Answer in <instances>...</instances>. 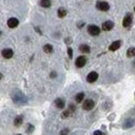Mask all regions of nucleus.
I'll return each mask as SVG.
<instances>
[{
  "instance_id": "7ed1b4c3",
  "label": "nucleus",
  "mask_w": 135,
  "mask_h": 135,
  "mask_svg": "<svg viewBox=\"0 0 135 135\" xmlns=\"http://www.w3.org/2000/svg\"><path fill=\"white\" fill-rule=\"evenodd\" d=\"M82 107H83L84 110H91L95 107V102L93 101V100H90V99H88V100L84 101Z\"/></svg>"
},
{
  "instance_id": "aec40b11",
  "label": "nucleus",
  "mask_w": 135,
  "mask_h": 135,
  "mask_svg": "<svg viewBox=\"0 0 135 135\" xmlns=\"http://www.w3.org/2000/svg\"><path fill=\"white\" fill-rule=\"evenodd\" d=\"M54 76H56V74H55V73H52V74H51V77H54Z\"/></svg>"
},
{
  "instance_id": "6e6552de",
  "label": "nucleus",
  "mask_w": 135,
  "mask_h": 135,
  "mask_svg": "<svg viewBox=\"0 0 135 135\" xmlns=\"http://www.w3.org/2000/svg\"><path fill=\"white\" fill-rule=\"evenodd\" d=\"M1 54L4 58H12L13 55H14V52L12 49H3L1 51Z\"/></svg>"
},
{
  "instance_id": "5701e85b",
  "label": "nucleus",
  "mask_w": 135,
  "mask_h": 135,
  "mask_svg": "<svg viewBox=\"0 0 135 135\" xmlns=\"http://www.w3.org/2000/svg\"><path fill=\"white\" fill-rule=\"evenodd\" d=\"M134 11H135V7H134Z\"/></svg>"
},
{
  "instance_id": "dca6fc26",
  "label": "nucleus",
  "mask_w": 135,
  "mask_h": 135,
  "mask_svg": "<svg viewBox=\"0 0 135 135\" xmlns=\"http://www.w3.org/2000/svg\"><path fill=\"white\" fill-rule=\"evenodd\" d=\"M67 15V11L65 8H59L58 9V17L59 18H64Z\"/></svg>"
},
{
  "instance_id": "1a4fd4ad",
  "label": "nucleus",
  "mask_w": 135,
  "mask_h": 135,
  "mask_svg": "<svg viewBox=\"0 0 135 135\" xmlns=\"http://www.w3.org/2000/svg\"><path fill=\"white\" fill-rule=\"evenodd\" d=\"M18 24H19V21H18V19H16V18H11V19L7 21V25H8V27H11V28H14V27L18 26Z\"/></svg>"
},
{
  "instance_id": "b1692460",
  "label": "nucleus",
  "mask_w": 135,
  "mask_h": 135,
  "mask_svg": "<svg viewBox=\"0 0 135 135\" xmlns=\"http://www.w3.org/2000/svg\"><path fill=\"white\" fill-rule=\"evenodd\" d=\"M134 64H135V61H134Z\"/></svg>"
},
{
  "instance_id": "f03ea898",
  "label": "nucleus",
  "mask_w": 135,
  "mask_h": 135,
  "mask_svg": "<svg viewBox=\"0 0 135 135\" xmlns=\"http://www.w3.org/2000/svg\"><path fill=\"white\" fill-rule=\"evenodd\" d=\"M87 30H88V33L90 35H94V36H96V35H98L100 33V28L98 26H96V25H89Z\"/></svg>"
},
{
  "instance_id": "6ab92c4d",
  "label": "nucleus",
  "mask_w": 135,
  "mask_h": 135,
  "mask_svg": "<svg viewBox=\"0 0 135 135\" xmlns=\"http://www.w3.org/2000/svg\"><path fill=\"white\" fill-rule=\"evenodd\" d=\"M68 53H69V56L72 58V56H73V51H72V49H71V48H69V50H68Z\"/></svg>"
},
{
  "instance_id": "4be33fe9",
  "label": "nucleus",
  "mask_w": 135,
  "mask_h": 135,
  "mask_svg": "<svg viewBox=\"0 0 135 135\" xmlns=\"http://www.w3.org/2000/svg\"><path fill=\"white\" fill-rule=\"evenodd\" d=\"M0 34H1V31H0Z\"/></svg>"
},
{
  "instance_id": "ddd939ff",
  "label": "nucleus",
  "mask_w": 135,
  "mask_h": 135,
  "mask_svg": "<svg viewBox=\"0 0 135 135\" xmlns=\"http://www.w3.org/2000/svg\"><path fill=\"white\" fill-rule=\"evenodd\" d=\"M76 102H78V103H80V102H82V100L84 99V94L83 93H79V94H77V96H76Z\"/></svg>"
},
{
  "instance_id": "39448f33",
  "label": "nucleus",
  "mask_w": 135,
  "mask_h": 135,
  "mask_svg": "<svg viewBox=\"0 0 135 135\" xmlns=\"http://www.w3.org/2000/svg\"><path fill=\"white\" fill-rule=\"evenodd\" d=\"M131 23H132V15L128 14V15H126V17L123 20V26L124 27H129L131 25Z\"/></svg>"
},
{
  "instance_id": "412c9836",
  "label": "nucleus",
  "mask_w": 135,
  "mask_h": 135,
  "mask_svg": "<svg viewBox=\"0 0 135 135\" xmlns=\"http://www.w3.org/2000/svg\"><path fill=\"white\" fill-rule=\"evenodd\" d=\"M1 78H2V74L0 73V79H1Z\"/></svg>"
},
{
  "instance_id": "a211bd4d",
  "label": "nucleus",
  "mask_w": 135,
  "mask_h": 135,
  "mask_svg": "<svg viewBox=\"0 0 135 135\" xmlns=\"http://www.w3.org/2000/svg\"><path fill=\"white\" fill-rule=\"evenodd\" d=\"M22 124V118L21 117H17L16 119H15V126H20Z\"/></svg>"
},
{
  "instance_id": "2eb2a0df",
  "label": "nucleus",
  "mask_w": 135,
  "mask_h": 135,
  "mask_svg": "<svg viewBox=\"0 0 135 135\" xmlns=\"http://www.w3.org/2000/svg\"><path fill=\"white\" fill-rule=\"evenodd\" d=\"M79 49H80V51H81L82 53H88V52H89V47H88L87 45H81Z\"/></svg>"
},
{
  "instance_id": "20e7f679",
  "label": "nucleus",
  "mask_w": 135,
  "mask_h": 135,
  "mask_svg": "<svg viewBox=\"0 0 135 135\" xmlns=\"http://www.w3.org/2000/svg\"><path fill=\"white\" fill-rule=\"evenodd\" d=\"M75 64H76V67L77 68L84 67L85 64H86V58H85V56H79V57L76 59Z\"/></svg>"
},
{
  "instance_id": "423d86ee",
  "label": "nucleus",
  "mask_w": 135,
  "mask_h": 135,
  "mask_svg": "<svg viewBox=\"0 0 135 135\" xmlns=\"http://www.w3.org/2000/svg\"><path fill=\"white\" fill-rule=\"evenodd\" d=\"M113 26H114L113 22H111V21H106V22L103 23L102 28H103V30H105V31H109V30H111V29L113 28Z\"/></svg>"
},
{
  "instance_id": "4468645a",
  "label": "nucleus",
  "mask_w": 135,
  "mask_h": 135,
  "mask_svg": "<svg viewBox=\"0 0 135 135\" xmlns=\"http://www.w3.org/2000/svg\"><path fill=\"white\" fill-rule=\"evenodd\" d=\"M127 55H128V57H133L135 56V48H129L128 51H127Z\"/></svg>"
},
{
  "instance_id": "f8f14e48",
  "label": "nucleus",
  "mask_w": 135,
  "mask_h": 135,
  "mask_svg": "<svg viewBox=\"0 0 135 135\" xmlns=\"http://www.w3.org/2000/svg\"><path fill=\"white\" fill-rule=\"evenodd\" d=\"M41 5L43 6V7H49L51 5V1L50 0H41Z\"/></svg>"
},
{
  "instance_id": "0eeeda50",
  "label": "nucleus",
  "mask_w": 135,
  "mask_h": 135,
  "mask_svg": "<svg viewBox=\"0 0 135 135\" xmlns=\"http://www.w3.org/2000/svg\"><path fill=\"white\" fill-rule=\"evenodd\" d=\"M97 79H98V73L97 72H90L87 75V78H86V80L88 82H95Z\"/></svg>"
},
{
  "instance_id": "f257e3e1",
  "label": "nucleus",
  "mask_w": 135,
  "mask_h": 135,
  "mask_svg": "<svg viewBox=\"0 0 135 135\" xmlns=\"http://www.w3.org/2000/svg\"><path fill=\"white\" fill-rule=\"evenodd\" d=\"M97 8L102 12H106L109 9V4L106 1H98L97 2Z\"/></svg>"
},
{
  "instance_id": "9b49d317",
  "label": "nucleus",
  "mask_w": 135,
  "mask_h": 135,
  "mask_svg": "<svg viewBox=\"0 0 135 135\" xmlns=\"http://www.w3.org/2000/svg\"><path fill=\"white\" fill-rule=\"evenodd\" d=\"M55 105H56V107L57 108H64L65 107V102L64 100H61V99H56L55 100Z\"/></svg>"
},
{
  "instance_id": "9d476101",
  "label": "nucleus",
  "mask_w": 135,
  "mask_h": 135,
  "mask_svg": "<svg viewBox=\"0 0 135 135\" xmlns=\"http://www.w3.org/2000/svg\"><path fill=\"white\" fill-rule=\"evenodd\" d=\"M119 47H120V42H119V41H117V42H114V43H112V44L110 45L109 50H110V51H115V50H118Z\"/></svg>"
},
{
  "instance_id": "f3484780",
  "label": "nucleus",
  "mask_w": 135,
  "mask_h": 135,
  "mask_svg": "<svg viewBox=\"0 0 135 135\" xmlns=\"http://www.w3.org/2000/svg\"><path fill=\"white\" fill-rule=\"evenodd\" d=\"M44 51H45L46 53H51V52L53 51V48H52L51 45H45V46H44Z\"/></svg>"
}]
</instances>
